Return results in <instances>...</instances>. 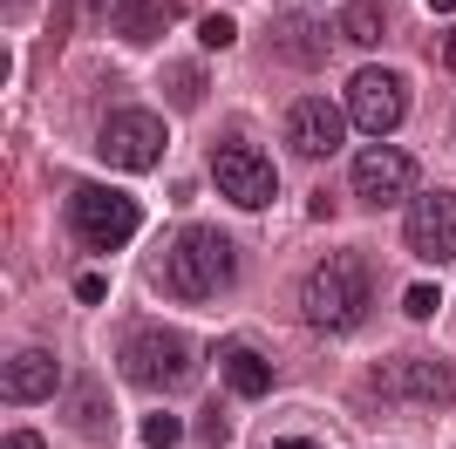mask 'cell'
<instances>
[{
    "label": "cell",
    "instance_id": "23",
    "mask_svg": "<svg viewBox=\"0 0 456 449\" xmlns=\"http://www.w3.org/2000/svg\"><path fill=\"white\" fill-rule=\"evenodd\" d=\"M273 449H321V443H306V436H280Z\"/></svg>",
    "mask_w": 456,
    "mask_h": 449
},
{
    "label": "cell",
    "instance_id": "10",
    "mask_svg": "<svg viewBox=\"0 0 456 449\" xmlns=\"http://www.w3.org/2000/svg\"><path fill=\"white\" fill-rule=\"evenodd\" d=\"M286 143H293V157H334V150L347 143V116L334 110V102H321V95H306V102H293L286 110Z\"/></svg>",
    "mask_w": 456,
    "mask_h": 449
},
{
    "label": "cell",
    "instance_id": "9",
    "mask_svg": "<svg viewBox=\"0 0 456 449\" xmlns=\"http://www.w3.org/2000/svg\"><path fill=\"white\" fill-rule=\"evenodd\" d=\"M409 184H416V157H402V150H388V143L354 157V198H362V205L388 211V205L409 198Z\"/></svg>",
    "mask_w": 456,
    "mask_h": 449
},
{
    "label": "cell",
    "instance_id": "2",
    "mask_svg": "<svg viewBox=\"0 0 456 449\" xmlns=\"http://www.w3.org/2000/svg\"><path fill=\"white\" fill-rule=\"evenodd\" d=\"M239 280V245L218 224H177L164 245V293L177 299H218Z\"/></svg>",
    "mask_w": 456,
    "mask_h": 449
},
{
    "label": "cell",
    "instance_id": "5",
    "mask_svg": "<svg viewBox=\"0 0 456 449\" xmlns=\"http://www.w3.org/2000/svg\"><path fill=\"white\" fill-rule=\"evenodd\" d=\"M211 184L225 191L239 211H266L273 198H280V170H273V157H266L259 143L225 136V143L211 150Z\"/></svg>",
    "mask_w": 456,
    "mask_h": 449
},
{
    "label": "cell",
    "instance_id": "3",
    "mask_svg": "<svg viewBox=\"0 0 456 449\" xmlns=\"http://www.w3.org/2000/svg\"><path fill=\"white\" fill-rule=\"evenodd\" d=\"M123 374H130L136 388H184L198 355H191V340L177 327H130L123 334Z\"/></svg>",
    "mask_w": 456,
    "mask_h": 449
},
{
    "label": "cell",
    "instance_id": "14",
    "mask_svg": "<svg viewBox=\"0 0 456 449\" xmlns=\"http://www.w3.org/2000/svg\"><path fill=\"white\" fill-rule=\"evenodd\" d=\"M218 374H225V388L239 395V402H259V395H273V361L252 355V347H218Z\"/></svg>",
    "mask_w": 456,
    "mask_h": 449
},
{
    "label": "cell",
    "instance_id": "26",
    "mask_svg": "<svg viewBox=\"0 0 456 449\" xmlns=\"http://www.w3.org/2000/svg\"><path fill=\"white\" fill-rule=\"evenodd\" d=\"M429 7H436V14H456V0H429Z\"/></svg>",
    "mask_w": 456,
    "mask_h": 449
},
{
    "label": "cell",
    "instance_id": "12",
    "mask_svg": "<svg viewBox=\"0 0 456 449\" xmlns=\"http://www.w3.org/2000/svg\"><path fill=\"white\" fill-rule=\"evenodd\" d=\"M61 388V368L48 347H20V355H7V374H0V395L7 402H48V395Z\"/></svg>",
    "mask_w": 456,
    "mask_h": 449
},
{
    "label": "cell",
    "instance_id": "19",
    "mask_svg": "<svg viewBox=\"0 0 456 449\" xmlns=\"http://www.w3.org/2000/svg\"><path fill=\"white\" fill-rule=\"evenodd\" d=\"M171 95L177 102H198V95H205V75L198 69H171Z\"/></svg>",
    "mask_w": 456,
    "mask_h": 449
},
{
    "label": "cell",
    "instance_id": "7",
    "mask_svg": "<svg viewBox=\"0 0 456 449\" xmlns=\"http://www.w3.org/2000/svg\"><path fill=\"white\" fill-rule=\"evenodd\" d=\"M164 157V116L151 110H116L102 123V164L116 170H151Z\"/></svg>",
    "mask_w": 456,
    "mask_h": 449
},
{
    "label": "cell",
    "instance_id": "11",
    "mask_svg": "<svg viewBox=\"0 0 456 449\" xmlns=\"http://www.w3.org/2000/svg\"><path fill=\"white\" fill-rule=\"evenodd\" d=\"M95 14L110 20L123 41H157V28L191 14V0H95Z\"/></svg>",
    "mask_w": 456,
    "mask_h": 449
},
{
    "label": "cell",
    "instance_id": "4",
    "mask_svg": "<svg viewBox=\"0 0 456 449\" xmlns=\"http://www.w3.org/2000/svg\"><path fill=\"white\" fill-rule=\"evenodd\" d=\"M69 224H76V239L89 245V252H123V245L136 239L143 211H136V198H130V191L82 184L76 198H69Z\"/></svg>",
    "mask_w": 456,
    "mask_h": 449
},
{
    "label": "cell",
    "instance_id": "17",
    "mask_svg": "<svg viewBox=\"0 0 456 449\" xmlns=\"http://www.w3.org/2000/svg\"><path fill=\"white\" fill-rule=\"evenodd\" d=\"M143 443L151 449H177L184 443V422H177V415H151V422H143Z\"/></svg>",
    "mask_w": 456,
    "mask_h": 449
},
{
    "label": "cell",
    "instance_id": "1",
    "mask_svg": "<svg viewBox=\"0 0 456 449\" xmlns=\"http://www.w3.org/2000/svg\"><path fill=\"white\" fill-rule=\"evenodd\" d=\"M368 306H375V273H368V259H354V252L321 259L300 286V320L321 327V334H354L368 320Z\"/></svg>",
    "mask_w": 456,
    "mask_h": 449
},
{
    "label": "cell",
    "instance_id": "22",
    "mask_svg": "<svg viewBox=\"0 0 456 449\" xmlns=\"http://www.w3.org/2000/svg\"><path fill=\"white\" fill-rule=\"evenodd\" d=\"M0 449H41L35 429H14V436H0Z\"/></svg>",
    "mask_w": 456,
    "mask_h": 449
},
{
    "label": "cell",
    "instance_id": "15",
    "mask_svg": "<svg viewBox=\"0 0 456 449\" xmlns=\"http://www.w3.org/2000/svg\"><path fill=\"white\" fill-rule=\"evenodd\" d=\"M273 48H280V55H293V48H300L306 69H314V61H327V35H321L306 14H286L280 28H273Z\"/></svg>",
    "mask_w": 456,
    "mask_h": 449
},
{
    "label": "cell",
    "instance_id": "16",
    "mask_svg": "<svg viewBox=\"0 0 456 449\" xmlns=\"http://www.w3.org/2000/svg\"><path fill=\"white\" fill-rule=\"evenodd\" d=\"M381 28H388V20H381V7H375V0H354V7L341 14V35L354 41V48H375V41H381Z\"/></svg>",
    "mask_w": 456,
    "mask_h": 449
},
{
    "label": "cell",
    "instance_id": "13",
    "mask_svg": "<svg viewBox=\"0 0 456 449\" xmlns=\"http://www.w3.org/2000/svg\"><path fill=\"white\" fill-rule=\"evenodd\" d=\"M388 381H402V395H409V402H429V409L456 402V368H450V361H429V355L395 361V368H388Z\"/></svg>",
    "mask_w": 456,
    "mask_h": 449
},
{
    "label": "cell",
    "instance_id": "21",
    "mask_svg": "<svg viewBox=\"0 0 456 449\" xmlns=\"http://www.w3.org/2000/svg\"><path fill=\"white\" fill-rule=\"evenodd\" d=\"M102 293H110V286L95 280V273H82V280H76V299H82V306H102Z\"/></svg>",
    "mask_w": 456,
    "mask_h": 449
},
{
    "label": "cell",
    "instance_id": "8",
    "mask_svg": "<svg viewBox=\"0 0 456 449\" xmlns=\"http://www.w3.org/2000/svg\"><path fill=\"white\" fill-rule=\"evenodd\" d=\"M402 239L416 259H456V191H422L409 198V224H402Z\"/></svg>",
    "mask_w": 456,
    "mask_h": 449
},
{
    "label": "cell",
    "instance_id": "25",
    "mask_svg": "<svg viewBox=\"0 0 456 449\" xmlns=\"http://www.w3.org/2000/svg\"><path fill=\"white\" fill-rule=\"evenodd\" d=\"M20 14H28V0H7V20H20Z\"/></svg>",
    "mask_w": 456,
    "mask_h": 449
},
{
    "label": "cell",
    "instance_id": "6",
    "mask_svg": "<svg viewBox=\"0 0 456 449\" xmlns=\"http://www.w3.org/2000/svg\"><path fill=\"white\" fill-rule=\"evenodd\" d=\"M347 116H354L368 136H388L402 116H409V82H402L395 69H354V82H347Z\"/></svg>",
    "mask_w": 456,
    "mask_h": 449
},
{
    "label": "cell",
    "instance_id": "20",
    "mask_svg": "<svg viewBox=\"0 0 456 449\" xmlns=\"http://www.w3.org/2000/svg\"><path fill=\"white\" fill-rule=\"evenodd\" d=\"M402 306H409V320H429V314H436V286H409Z\"/></svg>",
    "mask_w": 456,
    "mask_h": 449
},
{
    "label": "cell",
    "instance_id": "24",
    "mask_svg": "<svg viewBox=\"0 0 456 449\" xmlns=\"http://www.w3.org/2000/svg\"><path fill=\"white\" fill-rule=\"evenodd\" d=\"M443 69H456V35H443Z\"/></svg>",
    "mask_w": 456,
    "mask_h": 449
},
{
    "label": "cell",
    "instance_id": "18",
    "mask_svg": "<svg viewBox=\"0 0 456 449\" xmlns=\"http://www.w3.org/2000/svg\"><path fill=\"white\" fill-rule=\"evenodd\" d=\"M198 41H205V48H232V41H239V28H232L225 14H205V20H198Z\"/></svg>",
    "mask_w": 456,
    "mask_h": 449
}]
</instances>
